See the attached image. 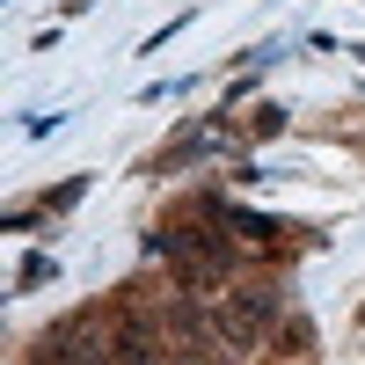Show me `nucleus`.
<instances>
[{"label":"nucleus","instance_id":"obj_1","mask_svg":"<svg viewBox=\"0 0 365 365\" xmlns=\"http://www.w3.org/2000/svg\"><path fill=\"white\" fill-rule=\"evenodd\" d=\"M270 314H278V299H270V292H234L227 307H220V344H227V351H249L263 329H270Z\"/></svg>","mask_w":365,"mask_h":365},{"label":"nucleus","instance_id":"obj_2","mask_svg":"<svg viewBox=\"0 0 365 365\" xmlns=\"http://www.w3.org/2000/svg\"><path fill=\"white\" fill-rule=\"evenodd\" d=\"M110 351H117V365H154V329L132 314L125 329H117V344H110Z\"/></svg>","mask_w":365,"mask_h":365}]
</instances>
